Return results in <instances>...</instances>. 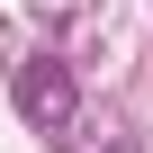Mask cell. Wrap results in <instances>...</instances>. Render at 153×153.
Here are the masks:
<instances>
[{
    "instance_id": "1",
    "label": "cell",
    "mask_w": 153,
    "mask_h": 153,
    "mask_svg": "<svg viewBox=\"0 0 153 153\" xmlns=\"http://www.w3.org/2000/svg\"><path fill=\"white\" fill-rule=\"evenodd\" d=\"M9 108H18L36 135H63V126H72V108H81V81H72V63L27 54V63L9 72Z\"/></svg>"
}]
</instances>
